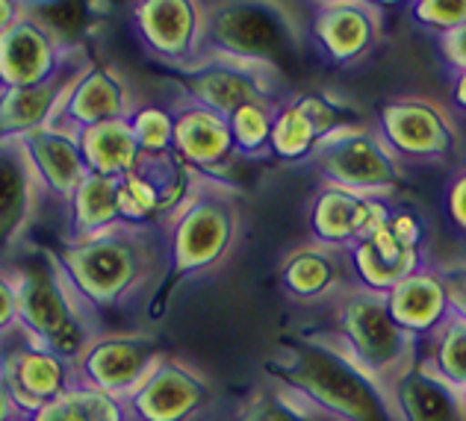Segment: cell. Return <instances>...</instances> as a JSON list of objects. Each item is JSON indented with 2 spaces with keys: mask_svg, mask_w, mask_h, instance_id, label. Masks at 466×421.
<instances>
[{
  "mask_svg": "<svg viewBox=\"0 0 466 421\" xmlns=\"http://www.w3.org/2000/svg\"><path fill=\"white\" fill-rule=\"evenodd\" d=\"M372 127L390 154L410 168H461L463 133L443 101L422 92L390 95L372 113Z\"/></svg>",
  "mask_w": 466,
  "mask_h": 421,
  "instance_id": "cell-7",
  "label": "cell"
},
{
  "mask_svg": "<svg viewBox=\"0 0 466 421\" xmlns=\"http://www.w3.org/2000/svg\"><path fill=\"white\" fill-rule=\"evenodd\" d=\"M278 104H248L228 118L233 147H237V156L245 159V163L272 159V121Z\"/></svg>",
  "mask_w": 466,
  "mask_h": 421,
  "instance_id": "cell-33",
  "label": "cell"
},
{
  "mask_svg": "<svg viewBox=\"0 0 466 421\" xmlns=\"http://www.w3.org/2000/svg\"><path fill=\"white\" fill-rule=\"evenodd\" d=\"M133 135L142 156H163L171 154V130H175V118H171V106L159 104H139L127 118Z\"/></svg>",
  "mask_w": 466,
  "mask_h": 421,
  "instance_id": "cell-34",
  "label": "cell"
},
{
  "mask_svg": "<svg viewBox=\"0 0 466 421\" xmlns=\"http://www.w3.org/2000/svg\"><path fill=\"white\" fill-rule=\"evenodd\" d=\"M330 325L322 327L342 351L375 380L390 383L420 356V339L404 333L390 316L387 295L351 283L325 306Z\"/></svg>",
  "mask_w": 466,
  "mask_h": 421,
  "instance_id": "cell-6",
  "label": "cell"
},
{
  "mask_svg": "<svg viewBox=\"0 0 466 421\" xmlns=\"http://www.w3.org/2000/svg\"><path fill=\"white\" fill-rule=\"evenodd\" d=\"M18 330V292L9 263H0V342Z\"/></svg>",
  "mask_w": 466,
  "mask_h": 421,
  "instance_id": "cell-38",
  "label": "cell"
},
{
  "mask_svg": "<svg viewBox=\"0 0 466 421\" xmlns=\"http://www.w3.org/2000/svg\"><path fill=\"white\" fill-rule=\"evenodd\" d=\"M80 71L59 74L54 80L24 85V89H0V139H24L27 133L54 124Z\"/></svg>",
  "mask_w": 466,
  "mask_h": 421,
  "instance_id": "cell-27",
  "label": "cell"
},
{
  "mask_svg": "<svg viewBox=\"0 0 466 421\" xmlns=\"http://www.w3.org/2000/svg\"><path fill=\"white\" fill-rule=\"evenodd\" d=\"M51 254L104 330L106 318L130 316L154 301L168 277L163 227L118 225L89 239H63Z\"/></svg>",
  "mask_w": 466,
  "mask_h": 421,
  "instance_id": "cell-1",
  "label": "cell"
},
{
  "mask_svg": "<svg viewBox=\"0 0 466 421\" xmlns=\"http://www.w3.org/2000/svg\"><path fill=\"white\" fill-rule=\"evenodd\" d=\"M163 233L171 280L216 277L245 239V197L233 183L195 177Z\"/></svg>",
  "mask_w": 466,
  "mask_h": 421,
  "instance_id": "cell-3",
  "label": "cell"
},
{
  "mask_svg": "<svg viewBox=\"0 0 466 421\" xmlns=\"http://www.w3.org/2000/svg\"><path fill=\"white\" fill-rule=\"evenodd\" d=\"M130 30L142 54L175 74L204 59L207 4L198 0H139L130 6Z\"/></svg>",
  "mask_w": 466,
  "mask_h": 421,
  "instance_id": "cell-13",
  "label": "cell"
},
{
  "mask_svg": "<svg viewBox=\"0 0 466 421\" xmlns=\"http://www.w3.org/2000/svg\"><path fill=\"white\" fill-rule=\"evenodd\" d=\"M195 175L171 154L142 156L125 177H118L121 225L163 227L187 197Z\"/></svg>",
  "mask_w": 466,
  "mask_h": 421,
  "instance_id": "cell-17",
  "label": "cell"
},
{
  "mask_svg": "<svg viewBox=\"0 0 466 421\" xmlns=\"http://www.w3.org/2000/svg\"><path fill=\"white\" fill-rule=\"evenodd\" d=\"M30 9L68 45H83V27L95 18L92 4H30Z\"/></svg>",
  "mask_w": 466,
  "mask_h": 421,
  "instance_id": "cell-36",
  "label": "cell"
},
{
  "mask_svg": "<svg viewBox=\"0 0 466 421\" xmlns=\"http://www.w3.org/2000/svg\"><path fill=\"white\" fill-rule=\"evenodd\" d=\"M18 292V330L63 360H75L104 327L80 304L51 251L9 259Z\"/></svg>",
  "mask_w": 466,
  "mask_h": 421,
  "instance_id": "cell-4",
  "label": "cell"
},
{
  "mask_svg": "<svg viewBox=\"0 0 466 421\" xmlns=\"http://www.w3.org/2000/svg\"><path fill=\"white\" fill-rule=\"evenodd\" d=\"M139 104L142 101L137 85H133V80L125 71L118 65H109V62L92 59L77 74V80L68 89L54 124L71 133H83L95 127V124L130 118Z\"/></svg>",
  "mask_w": 466,
  "mask_h": 421,
  "instance_id": "cell-20",
  "label": "cell"
},
{
  "mask_svg": "<svg viewBox=\"0 0 466 421\" xmlns=\"http://www.w3.org/2000/svg\"><path fill=\"white\" fill-rule=\"evenodd\" d=\"M0 421H27V416L18 410L15 398H12V392L4 380V371H0Z\"/></svg>",
  "mask_w": 466,
  "mask_h": 421,
  "instance_id": "cell-42",
  "label": "cell"
},
{
  "mask_svg": "<svg viewBox=\"0 0 466 421\" xmlns=\"http://www.w3.org/2000/svg\"><path fill=\"white\" fill-rule=\"evenodd\" d=\"M354 283L349 251L319 242H299L280 256L278 289L299 306H328Z\"/></svg>",
  "mask_w": 466,
  "mask_h": 421,
  "instance_id": "cell-21",
  "label": "cell"
},
{
  "mask_svg": "<svg viewBox=\"0 0 466 421\" xmlns=\"http://www.w3.org/2000/svg\"><path fill=\"white\" fill-rule=\"evenodd\" d=\"M218 398L216 380L187 356L166 354L125 401V421H198Z\"/></svg>",
  "mask_w": 466,
  "mask_h": 421,
  "instance_id": "cell-15",
  "label": "cell"
},
{
  "mask_svg": "<svg viewBox=\"0 0 466 421\" xmlns=\"http://www.w3.org/2000/svg\"><path fill=\"white\" fill-rule=\"evenodd\" d=\"M77 142H80V154L86 159L89 175L125 177L142 159L137 135H133L127 118L95 124V127L77 133Z\"/></svg>",
  "mask_w": 466,
  "mask_h": 421,
  "instance_id": "cell-29",
  "label": "cell"
},
{
  "mask_svg": "<svg viewBox=\"0 0 466 421\" xmlns=\"http://www.w3.org/2000/svg\"><path fill=\"white\" fill-rule=\"evenodd\" d=\"M304 168H310L319 183L378 201H396L408 177L404 165L390 154L372 121L366 118L328 133Z\"/></svg>",
  "mask_w": 466,
  "mask_h": 421,
  "instance_id": "cell-8",
  "label": "cell"
},
{
  "mask_svg": "<svg viewBox=\"0 0 466 421\" xmlns=\"http://www.w3.org/2000/svg\"><path fill=\"white\" fill-rule=\"evenodd\" d=\"M449 113L455 118H466V68L449 71Z\"/></svg>",
  "mask_w": 466,
  "mask_h": 421,
  "instance_id": "cell-41",
  "label": "cell"
},
{
  "mask_svg": "<svg viewBox=\"0 0 466 421\" xmlns=\"http://www.w3.org/2000/svg\"><path fill=\"white\" fill-rule=\"evenodd\" d=\"M263 377L299 392L334 421H401L387 383L363 371L322 327L280 339L263 360Z\"/></svg>",
  "mask_w": 466,
  "mask_h": 421,
  "instance_id": "cell-2",
  "label": "cell"
},
{
  "mask_svg": "<svg viewBox=\"0 0 466 421\" xmlns=\"http://www.w3.org/2000/svg\"><path fill=\"white\" fill-rule=\"evenodd\" d=\"M434 42H437V51H440V56H443L449 71L466 68V21L458 30L440 35V39H434Z\"/></svg>",
  "mask_w": 466,
  "mask_h": 421,
  "instance_id": "cell-40",
  "label": "cell"
},
{
  "mask_svg": "<svg viewBox=\"0 0 466 421\" xmlns=\"http://www.w3.org/2000/svg\"><path fill=\"white\" fill-rule=\"evenodd\" d=\"M121 225L118 216V177L86 175L66 204V236L89 239Z\"/></svg>",
  "mask_w": 466,
  "mask_h": 421,
  "instance_id": "cell-28",
  "label": "cell"
},
{
  "mask_svg": "<svg viewBox=\"0 0 466 421\" xmlns=\"http://www.w3.org/2000/svg\"><path fill=\"white\" fill-rule=\"evenodd\" d=\"M304 47V15H296V6L266 0L207 4L204 54L284 71V65L301 59Z\"/></svg>",
  "mask_w": 466,
  "mask_h": 421,
  "instance_id": "cell-5",
  "label": "cell"
},
{
  "mask_svg": "<svg viewBox=\"0 0 466 421\" xmlns=\"http://www.w3.org/2000/svg\"><path fill=\"white\" fill-rule=\"evenodd\" d=\"M363 121L358 106L325 89L289 92L275 109L272 159L280 165H308L316 145L346 124Z\"/></svg>",
  "mask_w": 466,
  "mask_h": 421,
  "instance_id": "cell-16",
  "label": "cell"
},
{
  "mask_svg": "<svg viewBox=\"0 0 466 421\" xmlns=\"http://www.w3.org/2000/svg\"><path fill=\"white\" fill-rule=\"evenodd\" d=\"M390 395L401 421H463L461 392L420 356L390 383Z\"/></svg>",
  "mask_w": 466,
  "mask_h": 421,
  "instance_id": "cell-26",
  "label": "cell"
},
{
  "mask_svg": "<svg viewBox=\"0 0 466 421\" xmlns=\"http://www.w3.org/2000/svg\"><path fill=\"white\" fill-rule=\"evenodd\" d=\"M166 345L145 330H104L71 360L75 386L104 392L125 404L163 363Z\"/></svg>",
  "mask_w": 466,
  "mask_h": 421,
  "instance_id": "cell-9",
  "label": "cell"
},
{
  "mask_svg": "<svg viewBox=\"0 0 466 421\" xmlns=\"http://www.w3.org/2000/svg\"><path fill=\"white\" fill-rule=\"evenodd\" d=\"M392 201L363 197L337 185L319 183L308 201V239L319 245L342 247L363 242L384 225Z\"/></svg>",
  "mask_w": 466,
  "mask_h": 421,
  "instance_id": "cell-22",
  "label": "cell"
},
{
  "mask_svg": "<svg viewBox=\"0 0 466 421\" xmlns=\"http://www.w3.org/2000/svg\"><path fill=\"white\" fill-rule=\"evenodd\" d=\"M387 306L392 321L422 342L451 313L449 289L443 275H440V266L428 263L420 271H413L410 277H404L399 286H392L387 292Z\"/></svg>",
  "mask_w": 466,
  "mask_h": 421,
  "instance_id": "cell-25",
  "label": "cell"
},
{
  "mask_svg": "<svg viewBox=\"0 0 466 421\" xmlns=\"http://www.w3.org/2000/svg\"><path fill=\"white\" fill-rule=\"evenodd\" d=\"M18 142L24 147V156H27L35 180L42 185L45 201L66 206L68 197L75 195V189L89 175L86 159L80 154L77 133L56 127V124H47V127L27 133Z\"/></svg>",
  "mask_w": 466,
  "mask_h": 421,
  "instance_id": "cell-24",
  "label": "cell"
},
{
  "mask_svg": "<svg viewBox=\"0 0 466 421\" xmlns=\"http://www.w3.org/2000/svg\"><path fill=\"white\" fill-rule=\"evenodd\" d=\"M425 218L413 206L392 201L384 225L372 236L349 247L354 283L381 295L399 286L404 277L431 263L425 251Z\"/></svg>",
  "mask_w": 466,
  "mask_h": 421,
  "instance_id": "cell-11",
  "label": "cell"
},
{
  "mask_svg": "<svg viewBox=\"0 0 466 421\" xmlns=\"http://www.w3.org/2000/svg\"><path fill=\"white\" fill-rule=\"evenodd\" d=\"M45 204V192L21 142L0 139V263L18 254Z\"/></svg>",
  "mask_w": 466,
  "mask_h": 421,
  "instance_id": "cell-23",
  "label": "cell"
},
{
  "mask_svg": "<svg viewBox=\"0 0 466 421\" xmlns=\"http://www.w3.org/2000/svg\"><path fill=\"white\" fill-rule=\"evenodd\" d=\"M177 92L222 118L248 104H278L289 95L284 71L216 54H204L198 65L180 71Z\"/></svg>",
  "mask_w": 466,
  "mask_h": 421,
  "instance_id": "cell-12",
  "label": "cell"
},
{
  "mask_svg": "<svg viewBox=\"0 0 466 421\" xmlns=\"http://www.w3.org/2000/svg\"><path fill=\"white\" fill-rule=\"evenodd\" d=\"M0 371L24 416H33L75 386L71 363L35 345L21 330L0 342Z\"/></svg>",
  "mask_w": 466,
  "mask_h": 421,
  "instance_id": "cell-19",
  "label": "cell"
},
{
  "mask_svg": "<svg viewBox=\"0 0 466 421\" xmlns=\"http://www.w3.org/2000/svg\"><path fill=\"white\" fill-rule=\"evenodd\" d=\"M95 56L86 45H68L35 15L27 4V15L0 33V89H24L80 71Z\"/></svg>",
  "mask_w": 466,
  "mask_h": 421,
  "instance_id": "cell-14",
  "label": "cell"
},
{
  "mask_svg": "<svg viewBox=\"0 0 466 421\" xmlns=\"http://www.w3.org/2000/svg\"><path fill=\"white\" fill-rule=\"evenodd\" d=\"M304 42L328 68H358L387 42V9L372 0H325L304 15Z\"/></svg>",
  "mask_w": 466,
  "mask_h": 421,
  "instance_id": "cell-10",
  "label": "cell"
},
{
  "mask_svg": "<svg viewBox=\"0 0 466 421\" xmlns=\"http://www.w3.org/2000/svg\"><path fill=\"white\" fill-rule=\"evenodd\" d=\"M233 421H334V418L316 410L299 392L263 377L239 401Z\"/></svg>",
  "mask_w": 466,
  "mask_h": 421,
  "instance_id": "cell-30",
  "label": "cell"
},
{
  "mask_svg": "<svg viewBox=\"0 0 466 421\" xmlns=\"http://www.w3.org/2000/svg\"><path fill=\"white\" fill-rule=\"evenodd\" d=\"M440 275L446 280L451 309L466 318V259H461V263H440Z\"/></svg>",
  "mask_w": 466,
  "mask_h": 421,
  "instance_id": "cell-39",
  "label": "cell"
},
{
  "mask_svg": "<svg viewBox=\"0 0 466 421\" xmlns=\"http://www.w3.org/2000/svg\"><path fill=\"white\" fill-rule=\"evenodd\" d=\"M408 18L420 30L440 39L466 21V0H413L408 4Z\"/></svg>",
  "mask_w": 466,
  "mask_h": 421,
  "instance_id": "cell-35",
  "label": "cell"
},
{
  "mask_svg": "<svg viewBox=\"0 0 466 421\" xmlns=\"http://www.w3.org/2000/svg\"><path fill=\"white\" fill-rule=\"evenodd\" d=\"M461 410H463V421H466V386L461 389Z\"/></svg>",
  "mask_w": 466,
  "mask_h": 421,
  "instance_id": "cell-44",
  "label": "cell"
},
{
  "mask_svg": "<svg viewBox=\"0 0 466 421\" xmlns=\"http://www.w3.org/2000/svg\"><path fill=\"white\" fill-rule=\"evenodd\" d=\"M24 15H27V4H21V0H0V33H6Z\"/></svg>",
  "mask_w": 466,
  "mask_h": 421,
  "instance_id": "cell-43",
  "label": "cell"
},
{
  "mask_svg": "<svg viewBox=\"0 0 466 421\" xmlns=\"http://www.w3.org/2000/svg\"><path fill=\"white\" fill-rule=\"evenodd\" d=\"M27 421H125V404L104 392L71 386L56 401L27 416Z\"/></svg>",
  "mask_w": 466,
  "mask_h": 421,
  "instance_id": "cell-32",
  "label": "cell"
},
{
  "mask_svg": "<svg viewBox=\"0 0 466 421\" xmlns=\"http://www.w3.org/2000/svg\"><path fill=\"white\" fill-rule=\"evenodd\" d=\"M420 360L461 392L466 386V318L451 309L420 342Z\"/></svg>",
  "mask_w": 466,
  "mask_h": 421,
  "instance_id": "cell-31",
  "label": "cell"
},
{
  "mask_svg": "<svg viewBox=\"0 0 466 421\" xmlns=\"http://www.w3.org/2000/svg\"><path fill=\"white\" fill-rule=\"evenodd\" d=\"M171 118H175L171 156L183 168H189L195 177L230 183L228 175L239 163V156L237 147H233L228 118L187 101L183 95H177V101L171 104Z\"/></svg>",
  "mask_w": 466,
  "mask_h": 421,
  "instance_id": "cell-18",
  "label": "cell"
},
{
  "mask_svg": "<svg viewBox=\"0 0 466 421\" xmlns=\"http://www.w3.org/2000/svg\"><path fill=\"white\" fill-rule=\"evenodd\" d=\"M440 209H443L446 225L455 230L461 239H466V165L455 168V175L446 183Z\"/></svg>",
  "mask_w": 466,
  "mask_h": 421,
  "instance_id": "cell-37",
  "label": "cell"
}]
</instances>
